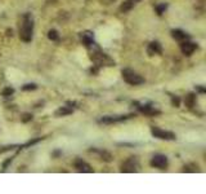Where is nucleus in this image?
Wrapping results in <instances>:
<instances>
[{"label":"nucleus","instance_id":"ddd939ff","mask_svg":"<svg viewBox=\"0 0 206 194\" xmlns=\"http://www.w3.org/2000/svg\"><path fill=\"white\" fill-rule=\"evenodd\" d=\"M80 39L84 43V46L88 47L94 41V35H93V32H90V31H84V32H81V34H80Z\"/></svg>","mask_w":206,"mask_h":194},{"label":"nucleus","instance_id":"f257e3e1","mask_svg":"<svg viewBox=\"0 0 206 194\" xmlns=\"http://www.w3.org/2000/svg\"><path fill=\"white\" fill-rule=\"evenodd\" d=\"M90 53V58L93 60V62L95 63L97 67H101V66H113L115 62L113 60H111L110 57H108L106 53H103L101 51V48L95 44V43L93 41L90 46L86 47Z\"/></svg>","mask_w":206,"mask_h":194},{"label":"nucleus","instance_id":"2eb2a0df","mask_svg":"<svg viewBox=\"0 0 206 194\" xmlns=\"http://www.w3.org/2000/svg\"><path fill=\"white\" fill-rule=\"evenodd\" d=\"M71 113H72V109H70L68 106H62L56 111V115L57 116H64V115H68Z\"/></svg>","mask_w":206,"mask_h":194},{"label":"nucleus","instance_id":"7ed1b4c3","mask_svg":"<svg viewBox=\"0 0 206 194\" xmlns=\"http://www.w3.org/2000/svg\"><path fill=\"white\" fill-rule=\"evenodd\" d=\"M121 74H123V79L130 85H138V84L144 83V79L139 74H137L135 71L130 70V69H124Z\"/></svg>","mask_w":206,"mask_h":194},{"label":"nucleus","instance_id":"1a4fd4ad","mask_svg":"<svg viewBox=\"0 0 206 194\" xmlns=\"http://www.w3.org/2000/svg\"><path fill=\"white\" fill-rule=\"evenodd\" d=\"M134 105L137 106V109H138L140 113H143V114H146V115L152 116V115H157V114H160V110L155 109V107H153V106H151V105H142V104H138V102H135Z\"/></svg>","mask_w":206,"mask_h":194},{"label":"nucleus","instance_id":"4468645a","mask_svg":"<svg viewBox=\"0 0 206 194\" xmlns=\"http://www.w3.org/2000/svg\"><path fill=\"white\" fill-rule=\"evenodd\" d=\"M171 35H173V38H174L175 40H179V41H184V40L189 39V35H187L186 32L182 31V30H173Z\"/></svg>","mask_w":206,"mask_h":194},{"label":"nucleus","instance_id":"412c9836","mask_svg":"<svg viewBox=\"0 0 206 194\" xmlns=\"http://www.w3.org/2000/svg\"><path fill=\"white\" fill-rule=\"evenodd\" d=\"M12 93H13V89H12V88H5V89H4V92H3V96L8 97L9 94H12Z\"/></svg>","mask_w":206,"mask_h":194},{"label":"nucleus","instance_id":"dca6fc26","mask_svg":"<svg viewBox=\"0 0 206 194\" xmlns=\"http://www.w3.org/2000/svg\"><path fill=\"white\" fill-rule=\"evenodd\" d=\"M92 152H95V153H98L101 157H102V159H104L106 162H111L112 160V155L110 154V153H107V152H104V150H92Z\"/></svg>","mask_w":206,"mask_h":194},{"label":"nucleus","instance_id":"a211bd4d","mask_svg":"<svg viewBox=\"0 0 206 194\" xmlns=\"http://www.w3.org/2000/svg\"><path fill=\"white\" fill-rule=\"evenodd\" d=\"M48 38H49L50 40H53V41L59 40V35H58V32H57L56 30H50V31L48 32Z\"/></svg>","mask_w":206,"mask_h":194},{"label":"nucleus","instance_id":"0eeeda50","mask_svg":"<svg viewBox=\"0 0 206 194\" xmlns=\"http://www.w3.org/2000/svg\"><path fill=\"white\" fill-rule=\"evenodd\" d=\"M133 114L130 115H116V116H103L98 121L99 123H104V124H111V123H118V122H123L126 121L129 118H132Z\"/></svg>","mask_w":206,"mask_h":194},{"label":"nucleus","instance_id":"4be33fe9","mask_svg":"<svg viewBox=\"0 0 206 194\" xmlns=\"http://www.w3.org/2000/svg\"><path fill=\"white\" fill-rule=\"evenodd\" d=\"M171 101H173V105L179 106V99H178V97H174V96H173V97H171Z\"/></svg>","mask_w":206,"mask_h":194},{"label":"nucleus","instance_id":"423d86ee","mask_svg":"<svg viewBox=\"0 0 206 194\" xmlns=\"http://www.w3.org/2000/svg\"><path fill=\"white\" fill-rule=\"evenodd\" d=\"M151 166L155 168H160V170H165L168 167V158L162 154H157L151 159Z\"/></svg>","mask_w":206,"mask_h":194},{"label":"nucleus","instance_id":"20e7f679","mask_svg":"<svg viewBox=\"0 0 206 194\" xmlns=\"http://www.w3.org/2000/svg\"><path fill=\"white\" fill-rule=\"evenodd\" d=\"M138 168H139V163H138L137 157H130L129 159H126L123 163L121 172H128V174H130V172L138 171Z\"/></svg>","mask_w":206,"mask_h":194},{"label":"nucleus","instance_id":"aec40b11","mask_svg":"<svg viewBox=\"0 0 206 194\" xmlns=\"http://www.w3.org/2000/svg\"><path fill=\"white\" fill-rule=\"evenodd\" d=\"M23 91H30V89H36V85L35 84H26L22 87Z\"/></svg>","mask_w":206,"mask_h":194},{"label":"nucleus","instance_id":"f3484780","mask_svg":"<svg viewBox=\"0 0 206 194\" xmlns=\"http://www.w3.org/2000/svg\"><path fill=\"white\" fill-rule=\"evenodd\" d=\"M194 100H196V97H194L193 93H189L188 96H186V105L188 107H192L194 105Z\"/></svg>","mask_w":206,"mask_h":194},{"label":"nucleus","instance_id":"f03ea898","mask_svg":"<svg viewBox=\"0 0 206 194\" xmlns=\"http://www.w3.org/2000/svg\"><path fill=\"white\" fill-rule=\"evenodd\" d=\"M32 32H34V21L30 13H26L22 18V24L19 26V38L22 41L28 43L32 39Z\"/></svg>","mask_w":206,"mask_h":194},{"label":"nucleus","instance_id":"39448f33","mask_svg":"<svg viewBox=\"0 0 206 194\" xmlns=\"http://www.w3.org/2000/svg\"><path fill=\"white\" fill-rule=\"evenodd\" d=\"M151 132H152L153 137L161 138V140H175V135L173 132L165 131V129H161V128H157V127H152Z\"/></svg>","mask_w":206,"mask_h":194},{"label":"nucleus","instance_id":"6ab92c4d","mask_svg":"<svg viewBox=\"0 0 206 194\" xmlns=\"http://www.w3.org/2000/svg\"><path fill=\"white\" fill-rule=\"evenodd\" d=\"M168 8V5L165 4V3H162V4H158V5H156V12H157V14H162L165 12V9Z\"/></svg>","mask_w":206,"mask_h":194},{"label":"nucleus","instance_id":"9b49d317","mask_svg":"<svg viewBox=\"0 0 206 194\" xmlns=\"http://www.w3.org/2000/svg\"><path fill=\"white\" fill-rule=\"evenodd\" d=\"M147 53L149 56H155V55H161L162 53V48L161 44L158 41H152L149 43L148 47H147Z\"/></svg>","mask_w":206,"mask_h":194},{"label":"nucleus","instance_id":"f8f14e48","mask_svg":"<svg viewBox=\"0 0 206 194\" xmlns=\"http://www.w3.org/2000/svg\"><path fill=\"white\" fill-rule=\"evenodd\" d=\"M139 2H140V0H125V2L121 4V7H120V12L121 13L129 12V10H132Z\"/></svg>","mask_w":206,"mask_h":194},{"label":"nucleus","instance_id":"5701e85b","mask_svg":"<svg viewBox=\"0 0 206 194\" xmlns=\"http://www.w3.org/2000/svg\"><path fill=\"white\" fill-rule=\"evenodd\" d=\"M25 116H26V118H23V122H27L28 119H31V115H30V114H26Z\"/></svg>","mask_w":206,"mask_h":194},{"label":"nucleus","instance_id":"6e6552de","mask_svg":"<svg viewBox=\"0 0 206 194\" xmlns=\"http://www.w3.org/2000/svg\"><path fill=\"white\" fill-rule=\"evenodd\" d=\"M196 49H197V44H196V43L184 40V41H182V44H180V51H182V53H183L184 56H191Z\"/></svg>","mask_w":206,"mask_h":194},{"label":"nucleus","instance_id":"9d476101","mask_svg":"<svg viewBox=\"0 0 206 194\" xmlns=\"http://www.w3.org/2000/svg\"><path fill=\"white\" fill-rule=\"evenodd\" d=\"M75 168H76V171L84 172V174H90V172H93V168L86 163V162H84L83 159H76V160H75Z\"/></svg>","mask_w":206,"mask_h":194}]
</instances>
